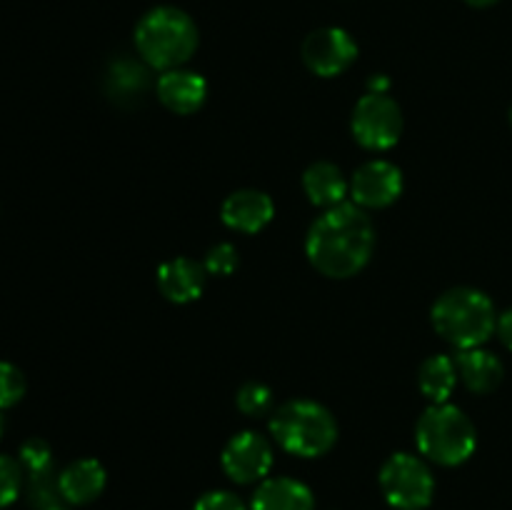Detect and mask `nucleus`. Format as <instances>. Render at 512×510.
Here are the masks:
<instances>
[{
  "label": "nucleus",
  "instance_id": "22",
  "mask_svg": "<svg viewBox=\"0 0 512 510\" xmlns=\"http://www.w3.org/2000/svg\"><path fill=\"white\" fill-rule=\"evenodd\" d=\"M20 465L30 475H43L53 470V450L45 440L30 438L20 445Z\"/></svg>",
  "mask_w": 512,
  "mask_h": 510
},
{
  "label": "nucleus",
  "instance_id": "26",
  "mask_svg": "<svg viewBox=\"0 0 512 510\" xmlns=\"http://www.w3.org/2000/svg\"><path fill=\"white\" fill-rule=\"evenodd\" d=\"M193 510H248L243 500L230 490H210L195 503Z\"/></svg>",
  "mask_w": 512,
  "mask_h": 510
},
{
  "label": "nucleus",
  "instance_id": "3",
  "mask_svg": "<svg viewBox=\"0 0 512 510\" xmlns=\"http://www.w3.org/2000/svg\"><path fill=\"white\" fill-rule=\"evenodd\" d=\"M433 328L443 340L458 350L483 348L490 335L498 330V313L495 305L483 290L478 288H450L435 300L430 310Z\"/></svg>",
  "mask_w": 512,
  "mask_h": 510
},
{
  "label": "nucleus",
  "instance_id": "31",
  "mask_svg": "<svg viewBox=\"0 0 512 510\" xmlns=\"http://www.w3.org/2000/svg\"><path fill=\"white\" fill-rule=\"evenodd\" d=\"M510 125H512V105H510Z\"/></svg>",
  "mask_w": 512,
  "mask_h": 510
},
{
  "label": "nucleus",
  "instance_id": "19",
  "mask_svg": "<svg viewBox=\"0 0 512 510\" xmlns=\"http://www.w3.org/2000/svg\"><path fill=\"white\" fill-rule=\"evenodd\" d=\"M418 385L430 403H448L458 385V365L450 355H430L418 370Z\"/></svg>",
  "mask_w": 512,
  "mask_h": 510
},
{
  "label": "nucleus",
  "instance_id": "11",
  "mask_svg": "<svg viewBox=\"0 0 512 510\" xmlns=\"http://www.w3.org/2000/svg\"><path fill=\"white\" fill-rule=\"evenodd\" d=\"M275 205L273 198L263 190L243 188L235 190L225 198L223 208H220V218L235 233L255 235L273 220Z\"/></svg>",
  "mask_w": 512,
  "mask_h": 510
},
{
  "label": "nucleus",
  "instance_id": "14",
  "mask_svg": "<svg viewBox=\"0 0 512 510\" xmlns=\"http://www.w3.org/2000/svg\"><path fill=\"white\" fill-rule=\"evenodd\" d=\"M108 473L95 458H83L60 470L58 490L68 505H88L103 495Z\"/></svg>",
  "mask_w": 512,
  "mask_h": 510
},
{
  "label": "nucleus",
  "instance_id": "7",
  "mask_svg": "<svg viewBox=\"0 0 512 510\" xmlns=\"http://www.w3.org/2000/svg\"><path fill=\"white\" fill-rule=\"evenodd\" d=\"M353 138L368 150H390L403 135V110L388 93H365L350 118Z\"/></svg>",
  "mask_w": 512,
  "mask_h": 510
},
{
  "label": "nucleus",
  "instance_id": "6",
  "mask_svg": "<svg viewBox=\"0 0 512 510\" xmlns=\"http://www.w3.org/2000/svg\"><path fill=\"white\" fill-rule=\"evenodd\" d=\"M380 490L385 500L398 510H423L433 503L435 478L423 458L395 453L380 468Z\"/></svg>",
  "mask_w": 512,
  "mask_h": 510
},
{
  "label": "nucleus",
  "instance_id": "9",
  "mask_svg": "<svg viewBox=\"0 0 512 510\" xmlns=\"http://www.w3.org/2000/svg\"><path fill=\"white\" fill-rule=\"evenodd\" d=\"M303 63L320 78L345 73L358 58V43L343 28H318L303 40Z\"/></svg>",
  "mask_w": 512,
  "mask_h": 510
},
{
  "label": "nucleus",
  "instance_id": "28",
  "mask_svg": "<svg viewBox=\"0 0 512 510\" xmlns=\"http://www.w3.org/2000/svg\"><path fill=\"white\" fill-rule=\"evenodd\" d=\"M390 88V80L385 75H373L368 80V93H388Z\"/></svg>",
  "mask_w": 512,
  "mask_h": 510
},
{
  "label": "nucleus",
  "instance_id": "24",
  "mask_svg": "<svg viewBox=\"0 0 512 510\" xmlns=\"http://www.w3.org/2000/svg\"><path fill=\"white\" fill-rule=\"evenodd\" d=\"M23 490V465L10 455H0V508H8Z\"/></svg>",
  "mask_w": 512,
  "mask_h": 510
},
{
  "label": "nucleus",
  "instance_id": "2",
  "mask_svg": "<svg viewBox=\"0 0 512 510\" xmlns=\"http://www.w3.org/2000/svg\"><path fill=\"white\" fill-rule=\"evenodd\" d=\"M198 25L185 10L158 5L135 25V48L148 68L175 70L198 50Z\"/></svg>",
  "mask_w": 512,
  "mask_h": 510
},
{
  "label": "nucleus",
  "instance_id": "1",
  "mask_svg": "<svg viewBox=\"0 0 512 510\" xmlns=\"http://www.w3.org/2000/svg\"><path fill=\"white\" fill-rule=\"evenodd\" d=\"M375 250V225L365 208L340 203L313 220L305 235V255L325 278H353L370 263Z\"/></svg>",
  "mask_w": 512,
  "mask_h": 510
},
{
  "label": "nucleus",
  "instance_id": "20",
  "mask_svg": "<svg viewBox=\"0 0 512 510\" xmlns=\"http://www.w3.org/2000/svg\"><path fill=\"white\" fill-rule=\"evenodd\" d=\"M28 500L33 510H70L58 490V478L50 473L30 475L28 478Z\"/></svg>",
  "mask_w": 512,
  "mask_h": 510
},
{
  "label": "nucleus",
  "instance_id": "18",
  "mask_svg": "<svg viewBox=\"0 0 512 510\" xmlns=\"http://www.w3.org/2000/svg\"><path fill=\"white\" fill-rule=\"evenodd\" d=\"M108 95L118 103H135L145 95L150 85L148 68L133 58H118L110 63L108 75H105Z\"/></svg>",
  "mask_w": 512,
  "mask_h": 510
},
{
  "label": "nucleus",
  "instance_id": "15",
  "mask_svg": "<svg viewBox=\"0 0 512 510\" xmlns=\"http://www.w3.org/2000/svg\"><path fill=\"white\" fill-rule=\"evenodd\" d=\"M458 365V378L463 380L465 388L475 395L493 393L503 383V360L485 348H468L455 355Z\"/></svg>",
  "mask_w": 512,
  "mask_h": 510
},
{
  "label": "nucleus",
  "instance_id": "17",
  "mask_svg": "<svg viewBox=\"0 0 512 510\" xmlns=\"http://www.w3.org/2000/svg\"><path fill=\"white\" fill-rule=\"evenodd\" d=\"M303 190L308 200L318 208H335L345 203V195L350 193V183L345 180L343 170L330 160H318L303 173Z\"/></svg>",
  "mask_w": 512,
  "mask_h": 510
},
{
  "label": "nucleus",
  "instance_id": "8",
  "mask_svg": "<svg viewBox=\"0 0 512 510\" xmlns=\"http://www.w3.org/2000/svg\"><path fill=\"white\" fill-rule=\"evenodd\" d=\"M220 465L233 483H260L273 468V445L255 430H243L228 440L220 455Z\"/></svg>",
  "mask_w": 512,
  "mask_h": 510
},
{
  "label": "nucleus",
  "instance_id": "12",
  "mask_svg": "<svg viewBox=\"0 0 512 510\" xmlns=\"http://www.w3.org/2000/svg\"><path fill=\"white\" fill-rule=\"evenodd\" d=\"M158 98L173 113L190 115L203 108L208 98V80L193 70H165L158 78Z\"/></svg>",
  "mask_w": 512,
  "mask_h": 510
},
{
  "label": "nucleus",
  "instance_id": "16",
  "mask_svg": "<svg viewBox=\"0 0 512 510\" xmlns=\"http://www.w3.org/2000/svg\"><path fill=\"white\" fill-rule=\"evenodd\" d=\"M250 510H315L313 490L295 478L260 480Z\"/></svg>",
  "mask_w": 512,
  "mask_h": 510
},
{
  "label": "nucleus",
  "instance_id": "5",
  "mask_svg": "<svg viewBox=\"0 0 512 510\" xmlns=\"http://www.w3.org/2000/svg\"><path fill=\"white\" fill-rule=\"evenodd\" d=\"M415 443L428 460L445 468H455L475 453L478 430L458 405L435 403L420 415L415 425Z\"/></svg>",
  "mask_w": 512,
  "mask_h": 510
},
{
  "label": "nucleus",
  "instance_id": "25",
  "mask_svg": "<svg viewBox=\"0 0 512 510\" xmlns=\"http://www.w3.org/2000/svg\"><path fill=\"white\" fill-rule=\"evenodd\" d=\"M203 265L205 270H208V275H233L240 265L238 250L230 243L213 245V248L208 250V255H205Z\"/></svg>",
  "mask_w": 512,
  "mask_h": 510
},
{
  "label": "nucleus",
  "instance_id": "23",
  "mask_svg": "<svg viewBox=\"0 0 512 510\" xmlns=\"http://www.w3.org/2000/svg\"><path fill=\"white\" fill-rule=\"evenodd\" d=\"M25 388H28V383H25L23 370L18 365L0 360V410L18 405L23 400Z\"/></svg>",
  "mask_w": 512,
  "mask_h": 510
},
{
  "label": "nucleus",
  "instance_id": "21",
  "mask_svg": "<svg viewBox=\"0 0 512 510\" xmlns=\"http://www.w3.org/2000/svg\"><path fill=\"white\" fill-rule=\"evenodd\" d=\"M235 403H238L240 413L250 415V418H258V415L270 413L273 408V390L265 383H258V380H250L235 395Z\"/></svg>",
  "mask_w": 512,
  "mask_h": 510
},
{
  "label": "nucleus",
  "instance_id": "4",
  "mask_svg": "<svg viewBox=\"0 0 512 510\" xmlns=\"http://www.w3.org/2000/svg\"><path fill=\"white\" fill-rule=\"evenodd\" d=\"M270 433L298 458H320L338 443V420L315 400H288L270 415Z\"/></svg>",
  "mask_w": 512,
  "mask_h": 510
},
{
  "label": "nucleus",
  "instance_id": "13",
  "mask_svg": "<svg viewBox=\"0 0 512 510\" xmlns=\"http://www.w3.org/2000/svg\"><path fill=\"white\" fill-rule=\"evenodd\" d=\"M208 270L203 263L193 258L165 260L158 268V288L170 303H193L203 295Z\"/></svg>",
  "mask_w": 512,
  "mask_h": 510
},
{
  "label": "nucleus",
  "instance_id": "30",
  "mask_svg": "<svg viewBox=\"0 0 512 510\" xmlns=\"http://www.w3.org/2000/svg\"><path fill=\"white\" fill-rule=\"evenodd\" d=\"M0 435H3V420H0Z\"/></svg>",
  "mask_w": 512,
  "mask_h": 510
},
{
  "label": "nucleus",
  "instance_id": "10",
  "mask_svg": "<svg viewBox=\"0 0 512 510\" xmlns=\"http://www.w3.org/2000/svg\"><path fill=\"white\" fill-rule=\"evenodd\" d=\"M403 193V173L390 160H368L350 178V198L360 208H388Z\"/></svg>",
  "mask_w": 512,
  "mask_h": 510
},
{
  "label": "nucleus",
  "instance_id": "29",
  "mask_svg": "<svg viewBox=\"0 0 512 510\" xmlns=\"http://www.w3.org/2000/svg\"><path fill=\"white\" fill-rule=\"evenodd\" d=\"M468 5H473V8H488V5H495L498 0H465Z\"/></svg>",
  "mask_w": 512,
  "mask_h": 510
},
{
  "label": "nucleus",
  "instance_id": "27",
  "mask_svg": "<svg viewBox=\"0 0 512 510\" xmlns=\"http://www.w3.org/2000/svg\"><path fill=\"white\" fill-rule=\"evenodd\" d=\"M498 335L505 348L512 350V308L505 310L503 315H498Z\"/></svg>",
  "mask_w": 512,
  "mask_h": 510
}]
</instances>
